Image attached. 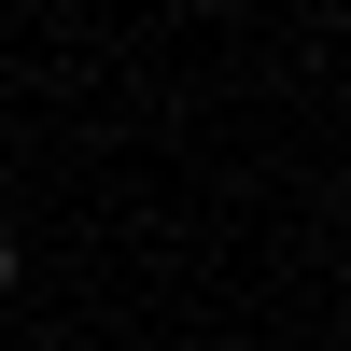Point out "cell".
I'll use <instances>...</instances> for the list:
<instances>
[{
  "instance_id": "cell-1",
  "label": "cell",
  "mask_w": 351,
  "mask_h": 351,
  "mask_svg": "<svg viewBox=\"0 0 351 351\" xmlns=\"http://www.w3.org/2000/svg\"><path fill=\"white\" fill-rule=\"evenodd\" d=\"M0 295H14V225H0Z\"/></svg>"
}]
</instances>
